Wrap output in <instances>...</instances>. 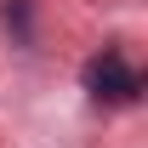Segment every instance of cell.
<instances>
[{
    "label": "cell",
    "mask_w": 148,
    "mask_h": 148,
    "mask_svg": "<svg viewBox=\"0 0 148 148\" xmlns=\"http://www.w3.org/2000/svg\"><path fill=\"white\" fill-rule=\"evenodd\" d=\"M86 91L97 97V103H137L143 97V74L131 69L120 51H103L86 63Z\"/></svg>",
    "instance_id": "cell-1"
}]
</instances>
